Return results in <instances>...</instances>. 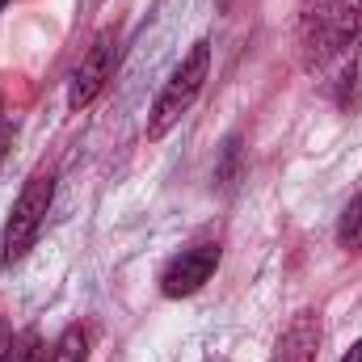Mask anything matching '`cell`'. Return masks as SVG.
Listing matches in <instances>:
<instances>
[{
    "label": "cell",
    "instance_id": "6da1fadb",
    "mask_svg": "<svg viewBox=\"0 0 362 362\" xmlns=\"http://www.w3.org/2000/svg\"><path fill=\"white\" fill-rule=\"evenodd\" d=\"M362 30V0H303L299 38L312 68H325L354 51V38Z\"/></svg>",
    "mask_w": 362,
    "mask_h": 362
},
{
    "label": "cell",
    "instance_id": "7a4b0ae2",
    "mask_svg": "<svg viewBox=\"0 0 362 362\" xmlns=\"http://www.w3.org/2000/svg\"><path fill=\"white\" fill-rule=\"evenodd\" d=\"M206 72H211V42H194L189 55L173 68V76L165 81V89L156 97L152 114H148V139H165L173 127L181 122V114L194 105V97L206 85Z\"/></svg>",
    "mask_w": 362,
    "mask_h": 362
},
{
    "label": "cell",
    "instance_id": "3957f363",
    "mask_svg": "<svg viewBox=\"0 0 362 362\" xmlns=\"http://www.w3.org/2000/svg\"><path fill=\"white\" fill-rule=\"evenodd\" d=\"M51 198H55V177L51 173H34L25 181V189L17 194L8 219H4V236H0V262L13 270L38 240L42 232V219L51 211Z\"/></svg>",
    "mask_w": 362,
    "mask_h": 362
},
{
    "label": "cell",
    "instance_id": "277c9868",
    "mask_svg": "<svg viewBox=\"0 0 362 362\" xmlns=\"http://www.w3.org/2000/svg\"><path fill=\"white\" fill-rule=\"evenodd\" d=\"M215 270H219V245L181 249L177 257L165 266V274H160V291H165L169 299H189V295H198V291L211 282Z\"/></svg>",
    "mask_w": 362,
    "mask_h": 362
},
{
    "label": "cell",
    "instance_id": "5b68a950",
    "mask_svg": "<svg viewBox=\"0 0 362 362\" xmlns=\"http://www.w3.org/2000/svg\"><path fill=\"white\" fill-rule=\"evenodd\" d=\"M114 64H118V47H114V34L105 30V34H97V38H93V47L85 51L81 68L72 72V85H68V105H72V110H85L93 97L110 85Z\"/></svg>",
    "mask_w": 362,
    "mask_h": 362
},
{
    "label": "cell",
    "instance_id": "8992f818",
    "mask_svg": "<svg viewBox=\"0 0 362 362\" xmlns=\"http://www.w3.org/2000/svg\"><path fill=\"white\" fill-rule=\"evenodd\" d=\"M316 350H320V320L316 312H299L282 329L270 362H316Z\"/></svg>",
    "mask_w": 362,
    "mask_h": 362
},
{
    "label": "cell",
    "instance_id": "52a82bcc",
    "mask_svg": "<svg viewBox=\"0 0 362 362\" xmlns=\"http://www.w3.org/2000/svg\"><path fill=\"white\" fill-rule=\"evenodd\" d=\"M337 245L350 249V253H362V194L350 198V206L337 219Z\"/></svg>",
    "mask_w": 362,
    "mask_h": 362
},
{
    "label": "cell",
    "instance_id": "ba28073f",
    "mask_svg": "<svg viewBox=\"0 0 362 362\" xmlns=\"http://www.w3.org/2000/svg\"><path fill=\"white\" fill-rule=\"evenodd\" d=\"M85 350H89L85 329H81V325H68V329L59 333L55 350H51V362H85Z\"/></svg>",
    "mask_w": 362,
    "mask_h": 362
},
{
    "label": "cell",
    "instance_id": "9c48e42d",
    "mask_svg": "<svg viewBox=\"0 0 362 362\" xmlns=\"http://www.w3.org/2000/svg\"><path fill=\"white\" fill-rule=\"evenodd\" d=\"M8 362H47V350H42V337H38V329H25V333H17Z\"/></svg>",
    "mask_w": 362,
    "mask_h": 362
},
{
    "label": "cell",
    "instance_id": "30bf717a",
    "mask_svg": "<svg viewBox=\"0 0 362 362\" xmlns=\"http://www.w3.org/2000/svg\"><path fill=\"white\" fill-rule=\"evenodd\" d=\"M13 341H17V337H13V329L0 320V362H8V354H13Z\"/></svg>",
    "mask_w": 362,
    "mask_h": 362
},
{
    "label": "cell",
    "instance_id": "8fae6325",
    "mask_svg": "<svg viewBox=\"0 0 362 362\" xmlns=\"http://www.w3.org/2000/svg\"><path fill=\"white\" fill-rule=\"evenodd\" d=\"M8 144H13V131H8V127H0V160H4V152H8Z\"/></svg>",
    "mask_w": 362,
    "mask_h": 362
},
{
    "label": "cell",
    "instance_id": "7c38bea8",
    "mask_svg": "<svg viewBox=\"0 0 362 362\" xmlns=\"http://www.w3.org/2000/svg\"><path fill=\"white\" fill-rule=\"evenodd\" d=\"M341 362H362V337L354 341V346H350V354H346Z\"/></svg>",
    "mask_w": 362,
    "mask_h": 362
},
{
    "label": "cell",
    "instance_id": "4fadbf2b",
    "mask_svg": "<svg viewBox=\"0 0 362 362\" xmlns=\"http://www.w3.org/2000/svg\"><path fill=\"white\" fill-rule=\"evenodd\" d=\"M4 4H8V0H0V8H4Z\"/></svg>",
    "mask_w": 362,
    "mask_h": 362
}]
</instances>
